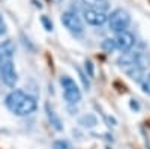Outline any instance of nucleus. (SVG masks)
<instances>
[{
	"instance_id": "f257e3e1",
	"label": "nucleus",
	"mask_w": 150,
	"mask_h": 149,
	"mask_svg": "<svg viewBox=\"0 0 150 149\" xmlns=\"http://www.w3.org/2000/svg\"><path fill=\"white\" fill-rule=\"evenodd\" d=\"M6 107L17 116H29L35 113L38 108V101L36 98L23 92V91H12L6 95L5 98Z\"/></svg>"
},
{
	"instance_id": "f03ea898",
	"label": "nucleus",
	"mask_w": 150,
	"mask_h": 149,
	"mask_svg": "<svg viewBox=\"0 0 150 149\" xmlns=\"http://www.w3.org/2000/svg\"><path fill=\"white\" fill-rule=\"evenodd\" d=\"M0 72H2V83H5L8 88H15L18 76H17L12 56L0 54Z\"/></svg>"
},
{
	"instance_id": "7ed1b4c3",
	"label": "nucleus",
	"mask_w": 150,
	"mask_h": 149,
	"mask_svg": "<svg viewBox=\"0 0 150 149\" xmlns=\"http://www.w3.org/2000/svg\"><path fill=\"white\" fill-rule=\"evenodd\" d=\"M108 26L110 29L114 32V33H120L123 30H126L131 24V15L128 11H125L122 8L114 9L111 12V15L108 17Z\"/></svg>"
},
{
	"instance_id": "20e7f679",
	"label": "nucleus",
	"mask_w": 150,
	"mask_h": 149,
	"mask_svg": "<svg viewBox=\"0 0 150 149\" xmlns=\"http://www.w3.org/2000/svg\"><path fill=\"white\" fill-rule=\"evenodd\" d=\"M60 84L63 89V96L69 104H77L81 101V91L78 88V84L75 83V80H72L68 76H63L60 78Z\"/></svg>"
},
{
	"instance_id": "39448f33",
	"label": "nucleus",
	"mask_w": 150,
	"mask_h": 149,
	"mask_svg": "<svg viewBox=\"0 0 150 149\" xmlns=\"http://www.w3.org/2000/svg\"><path fill=\"white\" fill-rule=\"evenodd\" d=\"M62 24L74 35V36H83L84 33V24L83 20L77 15V12L66 11L62 14Z\"/></svg>"
},
{
	"instance_id": "423d86ee",
	"label": "nucleus",
	"mask_w": 150,
	"mask_h": 149,
	"mask_svg": "<svg viewBox=\"0 0 150 149\" xmlns=\"http://www.w3.org/2000/svg\"><path fill=\"white\" fill-rule=\"evenodd\" d=\"M114 42H116V48L117 50H120L122 53H128L135 45V36L131 32H128V30H123V32L116 35Z\"/></svg>"
},
{
	"instance_id": "0eeeda50",
	"label": "nucleus",
	"mask_w": 150,
	"mask_h": 149,
	"mask_svg": "<svg viewBox=\"0 0 150 149\" xmlns=\"http://www.w3.org/2000/svg\"><path fill=\"white\" fill-rule=\"evenodd\" d=\"M83 17H84V21L87 24H90V26H102V24H105L107 20H108L107 12L89 9V8L83 9Z\"/></svg>"
},
{
	"instance_id": "6e6552de",
	"label": "nucleus",
	"mask_w": 150,
	"mask_h": 149,
	"mask_svg": "<svg viewBox=\"0 0 150 149\" xmlns=\"http://www.w3.org/2000/svg\"><path fill=\"white\" fill-rule=\"evenodd\" d=\"M45 113H47V118L51 123V127L56 130V131H63V122L60 120V118L56 115V111L50 107V104H45Z\"/></svg>"
},
{
	"instance_id": "1a4fd4ad",
	"label": "nucleus",
	"mask_w": 150,
	"mask_h": 149,
	"mask_svg": "<svg viewBox=\"0 0 150 149\" xmlns=\"http://www.w3.org/2000/svg\"><path fill=\"white\" fill-rule=\"evenodd\" d=\"M84 8L89 9H96V11H102L107 12L110 9V2L108 0H81Z\"/></svg>"
},
{
	"instance_id": "9d476101",
	"label": "nucleus",
	"mask_w": 150,
	"mask_h": 149,
	"mask_svg": "<svg viewBox=\"0 0 150 149\" xmlns=\"http://www.w3.org/2000/svg\"><path fill=\"white\" fill-rule=\"evenodd\" d=\"M15 53V44L11 39L5 41L3 44H0V54H8V56H14Z\"/></svg>"
},
{
	"instance_id": "9b49d317",
	"label": "nucleus",
	"mask_w": 150,
	"mask_h": 149,
	"mask_svg": "<svg viewBox=\"0 0 150 149\" xmlns=\"http://www.w3.org/2000/svg\"><path fill=\"white\" fill-rule=\"evenodd\" d=\"M96 118L93 116V115H84L83 118H80V125H83V127H89V128H92V127H95L96 125Z\"/></svg>"
},
{
	"instance_id": "f8f14e48",
	"label": "nucleus",
	"mask_w": 150,
	"mask_h": 149,
	"mask_svg": "<svg viewBox=\"0 0 150 149\" xmlns=\"http://www.w3.org/2000/svg\"><path fill=\"white\" fill-rule=\"evenodd\" d=\"M101 47H102V50L105 53H112L116 50V42H114V39H111V38H107V39H104L102 41V44H101Z\"/></svg>"
},
{
	"instance_id": "ddd939ff",
	"label": "nucleus",
	"mask_w": 150,
	"mask_h": 149,
	"mask_svg": "<svg viewBox=\"0 0 150 149\" xmlns=\"http://www.w3.org/2000/svg\"><path fill=\"white\" fill-rule=\"evenodd\" d=\"M53 149H74V148L71 146V143L68 140L60 139V140H56L53 143Z\"/></svg>"
},
{
	"instance_id": "4468645a",
	"label": "nucleus",
	"mask_w": 150,
	"mask_h": 149,
	"mask_svg": "<svg viewBox=\"0 0 150 149\" xmlns=\"http://www.w3.org/2000/svg\"><path fill=\"white\" fill-rule=\"evenodd\" d=\"M141 89H143L144 93L150 95V72L147 76H144V78L141 80Z\"/></svg>"
},
{
	"instance_id": "2eb2a0df",
	"label": "nucleus",
	"mask_w": 150,
	"mask_h": 149,
	"mask_svg": "<svg viewBox=\"0 0 150 149\" xmlns=\"http://www.w3.org/2000/svg\"><path fill=\"white\" fill-rule=\"evenodd\" d=\"M77 71H78V76H80V80H81V83H83V86H84V89H87L89 91L90 89V81H89V78H87V76L80 69V68H77Z\"/></svg>"
},
{
	"instance_id": "dca6fc26",
	"label": "nucleus",
	"mask_w": 150,
	"mask_h": 149,
	"mask_svg": "<svg viewBox=\"0 0 150 149\" xmlns=\"http://www.w3.org/2000/svg\"><path fill=\"white\" fill-rule=\"evenodd\" d=\"M41 23H42V26H44V29L47 32H51L53 30V23H51V20H50L47 15H42L41 17Z\"/></svg>"
},
{
	"instance_id": "f3484780",
	"label": "nucleus",
	"mask_w": 150,
	"mask_h": 149,
	"mask_svg": "<svg viewBox=\"0 0 150 149\" xmlns=\"http://www.w3.org/2000/svg\"><path fill=\"white\" fill-rule=\"evenodd\" d=\"M86 71H87V74H89V77H93L95 76V71H93V63L90 60H86Z\"/></svg>"
},
{
	"instance_id": "a211bd4d",
	"label": "nucleus",
	"mask_w": 150,
	"mask_h": 149,
	"mask_svg": "<svg viewBox=\"0 0 150 149\" xmlns=\"http://www.w3.org/2000/svg\"><path fill=\"white\" fill-rule=\"evenodd\" d=\"M6 33V23L2 17V14H0V36H3Z\"/></svg>"
},
{
	"instance_id": "6ab92c4d",
	"label": "nucleus",
	"mask_w": 150,
	"mask_h": 149,
	"mask_svg": "<svg viewBox=\"0 0 150 149\" xmlns=\"http://www.w3.org/2000/svg\"><path fill=\"white\" fill-rule=\"evenodd\" d=\"M53 2H56V3H62L63 0H53Z\"/></svg>"
},
{
	"instance_id": "aec40b11",
	"label": "nucleus",
	"mask_w": 150,
	"mask_h": 149,
	"mask_svg": "<svg viewBox=\"0 0 150 149\" xmlns=\"http://www.w3.org/2000/svg\"><path fill=\"white\" fill-rule=\"evenodd\" d=\"M0 83H2V72H0Z\"/></svg>"
}]
</instances>
